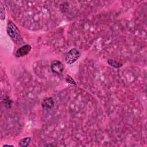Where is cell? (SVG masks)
I'll list each match as a JSON object with an SVG mask.
<instances>
[{
  "instance_id": "1",
  "label": "cell",
  "mask_w": 147,
  "mask_h": 147,
  "mask_svg": "<svg viewBox=\"0 0 147 147\" xmlns=\"http://www.w3.org/2000/svg\"><path fill=\"white\" fill-rule=\"evenodd\" d=\"M7 33L12 41L17 45H21L24 42V40L20 32L16 25L11 21H9L7 24Z\"/></svg>"
},
{
  "instance_id": "6",
  "label": "cell",
  "mask_w": 147,
  "mask_h": 147,
  "mask_svg": "<svg viewBox=\"0 0 147 147\" xmlns=\"http://www.w3.org/2000/svg\"><path fill=\"white\" fill-rule=\"evenodd\" d=\"M30 142V137H25L21 139L19 142V145L20 146H27Z\"/></svg>"
},
{
  "instance_id": "5",
  "label": "cell",
  "mask_w": 147,
  "mask_h": 147,
  "mask_svg": "<svg viewBox=\"0 0 147 147\" xmlns=\"http://www.w3.org/2000/svg\"><path fill=\"white\" fill-rule=\"evenodd\" d=\"M41 105L45 109H51L54 106V101L52 98H46L42 100Z\"/></svg>"
},
{
  "instance_id": "2",
  "label": "cell",
  "mask_w": 147,
  "mask_h": 147,
  "mask_svg": "<svg viewBox=\"0 0 147 147\" xmlns=\"http://www.w3.org/2000/svg\"><path fill=\"white\" fill-rule=\"evenodd\" d=\"M80 56L79 51L76 48H72L66 53L65 60L68 64H72L79 59Z\"/></svg>"
},
{
  "instance_id": "9",
  "label": "cell",
  "mask_w": 147,
  "mask_h": 147,
  "mask_svg": "<svg viewBox=\"0 0 147 147\" xmlns=\"http://www.w3.org/2000/svg\"><path fill=\"white\" fill-rule=\"evenodd\" d=\"M66 82L68 83H71L72 84H76L75 80L70 76H68V75L66 78Z\"/></svg>"
},
{
  "instance_id": "3",
  "label": "cell",
  "mask_w": 147,
  "mask_h": 147,
  "mask_svg": "<svg viewBox=\"0 0 147 147\" xmlns=\"http://www.w3.org/2000/svg\"><path fill=\"white\" fill-rule=\"evenodd\" d=\"M51 70L53 73L60 75L63 72L64 66L60 61L55 60L51 64Z\"/></svg>"
},
{
  "instance_id": "7",
  "label": "cell",
  "mask_w": 147,
  "mask_h": 147,
  "mask_svg": "<svg viewBox=\"0 0 147 147\" xmlns=\"http://www.w3.org/2000/svg\"><path fill=\"white\" fill-rule=\"evenodd\" d=\"M108 63L110 65H111V66H113V67H115V68H119L122 66V64L121 63L117 62V61L112 60V59L109 60H108Z\"/></svg>"
},
{
  "instance_id": "4",
  "label": "cell",
  "mask_w": 147,
  "mask_h": 147,
  "mask_svg": "<svg viewBox=\"0 0 147 147\" xmlns=\"http://www.w3.org/2000/svg\"><path fill=\"white\" fill-rule=\"evenodd\" d=\"M31 47L30 45L26 44L17 49L16 52V56L17 57H22L28 55L31 51Z\"/></svg>"
},
{
  "instance_id": "8",
  "label": "cell",
  "mask_w": 147,
  "mask_h": 147,
  "mask_svg": "<svg viewBox=\"0 0 147 147\" xmlns=\"http://www.w3.org/2000/svg\"><path fill=\"white\" fill-rule=\"evenodd\" d=\"M0 9H1V20H4L5 17V8L3 6L2 3H1Z\"/></svg>"
}]
</instances>
